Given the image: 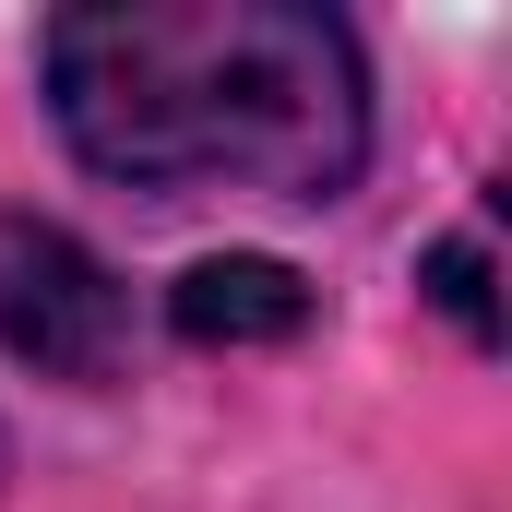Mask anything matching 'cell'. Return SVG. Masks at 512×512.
Segmentation results:
<instances>
[{
    "mask_svg": "<svg viewBox=\"0 0 512 512\" xmlns=\"http://www.w3.org/2000/svg\"><path fill=\"white\" fill-rule=\"evenodd\" d=\"M36 60L72 155L131 191L334 203L370 155L358 36L310 0H84Z\"/></svg>",
    "mask_w": 512,
    "mask_h": 512,
    "instance_id": "1",
    "label": "cell"
},
{
    "mask_svg": "<svg viewBox=\"0 0 512 512\" xmlns=\"http://www.w3.org/2000/svg\"><path fill=\"white\" fill-rule=\"evenodd\" d=\"M0 346L48 382H108L131 346L120 274L48 215H0Z\"/></svg>",
    "mask_w": 512,
    "mask_h": 512,
    "instance_id": "2",
    "label": "cell"
},
{
    "mask_svg": "<svg viewBox=\"0 0 512 512\" xmlns=\"http://www.w3.org/2000/svg\"><path fill=\"white\" fill-rule=\"evenodd\" d=\"M167 310H179L191 346H286L310 322V286L286 262H262V251H227V262H191Z\"/></svg>",
    "mask_w": 512,
    "mask_h": 512,
    "instance_id": "3",
    "label": "cell"
},
{
    "mask_svg": "<svg viewBox=\"0 0 512 512\" xmlns=\"http://www.w3.org/2000/svg\"><path fill=\"white\" fill-rule=\"evenodd\" d=\"M429 298H441L477 346L501 334V310H489V251H477V239H441V251H429Z\"/></svg>",
    "mask_w": 512,
    "mask_h": 512,
    "instance_id": "4",
    "label": "cell"
}]
</instances>
